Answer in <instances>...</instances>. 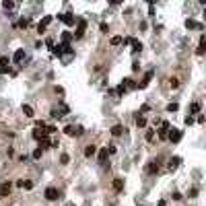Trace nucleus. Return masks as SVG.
<instances>
[{"instance_id":"nucleus-1","label":"nucleus","mask_w":206,"mask_h":206,"mask_svg":"<svg viewBox=\"0 0 206 206\" xmlns=\"http://www.w3.org/2000/svg\"><path fill=\"white\" fill-rule=\"evenodd\" d=\"M60 198V192H58V188H54V186H49L47 190H45V200H49V202H54V200H58Z\"/></svg>"},{"instance_id":"nucleus-2","label":"nucleus","mask_w":206,"mask_h":206,"mask_svg":"<svg viewBox=\"0 0 206 206\" xmlns=\"http://www.w3.org/2000/svg\"><path fill=\"white\" fill-rule=\"evenodd\" d=\"M181 136H183V134H181V130H177V128H171V130H169V142H173V144H175V142H179V140H181Z\"/></svg>"},{"instance_id":"nucleus-3","label":"nucleus","mask_w":206,"mask_h":206,"mask_svg":"<svg viewBox=\"0 0 206 206\" xmlns=\"http://www.w3.org/2000/svg\"><path fill=\"white\" fill-rule=\"evenodd\" d=\"M84 31H87V21L84 19H81L79 23H76V33H74V37L79 39V37H82L84 35Z\"/></svg>"},{"instance_id":"nucleus-4","label":"nucleus","mask_w":206,"mask_h":206,"mask_svg":"<svg viewBox=\"0 0 206 206\" xmlns=\"http://www.w3.org/2000/svg\"><path fill=\"white\" fill-rule=\"evenodd\" d=\"M169 130H171L169 122L161 124V130H159V138H161V140H167V138H169Z\"/></svg>"},{"instance_id":"nucleus-5","label":"nucleus","mask_w":206,"mask_h":206,"mask_svg":"<svg viewBox=\"0 0 206 206\" xmlns=\"http://www.w3.org/2000/svg\"><path fill=\"white\" fill-rule=\"evenodd\" d=\"M58 19H60L62 23H66V25H74V17H72L70 12H62V15H58Z\"/></svg>"},{"instance_id":"nucleus-6","label":"nucleus","mask_w":206,"mask_h":206,"mask_svg":"<svg viewBox=\"0 0 206 206\" xmlns=\"http://www.w3.org/2000/svg\"><path fill=\"white\" fill-rule=\"evenodd\" d=\"M10 188H12V183H10V181L0 183V198H2V196H8V194H10Z\"/></svg>"},{"instance_id":"nucleus-7","label":"nucleus","mask_w":206,"mask_h":206,"mask_svg":"<svg viewBox=\"0 0 206 206\" xmlns=\"http://www.w3.org/2000/svg\"><path fill=\"white\" fill-rule=\"evenodd\" d=\"M153 74H155V72H153V70H148V72L144 74V79H142V82H138V89H144V87H146L148 82L153 81Z\"/></svg>"},{"instance_id":"nucleus-8","label":"nucleus","mask_w":206,"mask_h":206,"mask_svg":"<svg viewBox=\"0 0 206 206\" xmlns=\"http://www.w3.org/2000/svg\"><path fill=\"white\" fill-rule=\"evenodd\" d=\"M196 54H198V56H204V54H206V35H202V37H200V45H198Z\"/></svg>"},{"instance_id":"nucleus-9","label":"nucleus","mask_w":206,"mask_h":206,"mask_svg":"<svg viewBox=\"0 0 206 206\" xmlns=\"http://www.w3.org/2000/svg\"><path fill=\"white\" fill-rule=\"evenodd\" d=\"M62 111H68V107H62V109H58V107H54V109L49 111V116H52L54 120H58V118H62V116H64Z\"/></svg>"},{"instance_id":"nucleus-10","label":"nucleus","mask_w":206,"mask_h":206,"mask_svg":"<svg viewBox=\"0 0 206 206\" xmlns=\"http://www.w3.org/2000/svg\"><path fill=\"white\" fill-rule=\"evenodd\" d=\"M95 153H97V146H95V144H87V146H84V157H87V159H91Z\"/></svg>"},{"instance_id":"nucleus-11","label":"nucleus","mask_w":206,"mask_h":206,"mask_svg":"<svg viewBox=\"0 0 206 206\" xmlns=\"http://www.w3.org/2000/svg\"><path fill=\"white\" fill-rule=\"evenodd\" d=\"M12 60H15L17 64H21V62L25 60V49H17V52H15V56H12Z\"/></svg>"},{"instance_id":"nucleus-12","label":"nucleus","mask_w":206,"mask_h":206,"mask_svg":"<svg viewBox=\"0 0 206 206\" xmlns=\"http://www.w3.org/2000/svg\"><path fill=\"white\" fill-rule=\"evenodd\" d=\"M122 84L126 87V89H138V82H134V79H130V76H128V79H124Z\"/></svg>"},{"instance_id":"nucleus-13","label":"nucleus","mask_w":206,"mask_h":206,"mask_svg":"<svg viewBox=\"0 0 206 206\" xmlns=\"http://www.w3.org/2000/svg\"><path fill=\"white\" fill-rule=\"evenodd\" d=\"M159 169H161V167H159V161H151V165H148L146 171H148L151 175H155V173H159Z\"/></svg>"},{"instance_id":"nucleus-14","label":"nucleus","mask_w":206,"mask_h":206,"mask_svg":"<svg viewBox=\"0 0 206 206\" xmlns=\"http://www.w3.org/2000/svg\"><path fill=\"white\" fill-rule=\"evenodd\" d=\"M122 134H124V126L122 124H116L111 128V136H122Z\"/></svg>"},{"instance_id":"nucleus-15","label":"nucleus","mask_w":206,"mask_h":206,"mask_svg":"<svg viewBox=\"0 0 206 206\" xmlns=\"http://www.w3.org/2000/svg\"><path fill=\"white\" fill-rule=\"evenodd\" d=\"M179 163H181V159H179V157H171V159H169V169H171V171H173V169H177Z\"/></svg>"},{"instance_id":"nucleus-16","label":"nucleus","mask_w":206,"mask_h":206,"mask_svg":"<svg viewBox=\"0 0 206 206\" xmlns=\"http://www.w3.org/2000/svg\"><path fill=\"white\" fill-rule=\"evenodd\" d=\"M114 190H116V192H122L124 190V179H120V177L114 179Z\"/></svg>"},{"instance_id":"nucleus-17","label":"nucleus","mask_w":206,"mask_h":206,"mask_svg":"<svg viewBox=\"0 0 206 206\" xmlns=\"http://www.w3.org/2000/svg\"><path fill=\"white\" fill-rule=\"evenodd\" d=\"M186 27H188V29H202V25H200V23H196V21H192V19H188V21H186Z\"/></svg>"},{"instance_id":"nucleus-18","label":"nucleus","mask_w":206,"mask_h":206,"mask_svg":"<svg viewBox=\"0 0 206 206\" xmlns=\"http://www.w3.org/2000/svg\"><path fill=\"white\" fill-rule=\"evenodd\" d=\"M105 161H107V148H101V151H99V163H101V165H107Z\"/></svg>"},{"instance_id":"nucleus-19","label":"nucleus","mask_w":206,"mask_h":206,"mask_svg":"<svg viewBox=\"0 0 206 206\" xmlns=\"http://www.w3.org/2000/svg\"><path fill=\"white\" fill-rule=\"evenodd\" d=\"M200 109H202V105H200V103H198V101H194V103H192V105H190V114H198V111H200Z\"/></svg>"},{"instance_id":"nucleus-20","label":"nucleus","mask_w":206,"mask_h":206,"mask_svg":"<svg viewBox=\"0 0 206 206\" xmlns=\"http://www.w3.org/2000/svg\"><path fill=\"white\" fill-rule=\"evenodd\" d=\"M23 114H25L27 118H33V107H31V105H23Z\"/></svg>"},{"instance_id":"nucleus-21","label":"nucleus","mask_w":206,"mask_h":206,"mask_svg":"<svg viewBox=\"0 0 206 206\" xmlns=\"http://www.w3.org/2000/svg\"><path fill=\"white\" fill-rule=\"evenodd\" d=\"M49 146H52V140H47V138L39 140V148H49Z\"/></svg>"},{"instance_id":"nucleus-22","label":"nucleus","mask_w":206,"mask_h":206,"mask_svg":"<svg viewBox=\"0 0 206 206\" xmlns=\"http://www.w3.org/2000/svg\"><path fill=\"white\" fill-rule=\"evenodd\" d=\"M64 132H66L68 136H76V128H74V126H66V128H64Z\"/></svg>"},{"instance_id":"nucleus-23","label":"nucleus","mask_w":206,"mask_h":206,"mask_svg":"<svg viewBox=\"0 0 206 206\" xmlns=\"http://www.w3.org/2000/svg\"><path fill=\"white\" fill-rule=\"evenodd\" d=\"M144 138H146L148 142H153V140H155V130H151V128H148V130H146V134H144Z\"/></svg>"},{"instance_id":"nucleus-24","label":"nucleus","mask_w":206,"mask_h":206,"mask_svg":"<svg viewBox=\"0 0 206 206\" xmlns=\"http://www.w3.org/2000/svg\"><path fill=\"white\" fill-rule=\"evenodd\" d=\"M136 126H138V128H146V120H144L142 116H138V118H136Z\"/></svg>"},{"instance_id":"nucleus-25","label":"nucleus","mask_w":206,"mask_h":206,"mask_svg":"<svg viewBox=\"0 0 206 206\" xmlns=\"http://www.w3.org/2000/svg\"><path fill=\"white\" fill-rule=\"evenodd\" d=\"M8 64H10V60H8L6 56H2V58H0V68H8Z\"/></svg>"},{"instance_id":"nucleus-26","label":"nucleus","mask_w":206,"mask_h":206,"mask_svg":"<svg viewBox=\"0 0 206 206\" xmlns=\"http://www.w3.org/2000/svg\"><path fill=\"white\" fill-rule=\"evenodd\" d=\"M70 39H72V33H68V31H64V33H62V43H68Z\"/></svg>"},{"instance_id":"nucleus-27","label":"nucleus","mask_w":206,"mask_h":206,"mask_svg":"<svg viewBox=\"0 0 206 206\" xmlns=\"http://www.w3.org/2000/svg\"><path fill=\"white\" fill-rule=\"evenodd\" d=\"M116 95H118V97H124V95H126V87H124V84H120V87L116 89Z\"/></svg>"},{"instance_id":"nucleus-28","label":"nucleus","mask_w":206,"mask_h":206,"mask_svg":"<svg viewBox=\"0 0 206 206\" xmlns=\"http://www.w3.org/2000/svg\"><path fill=\"white\" fill-rule=\"evenodd\" d=\"M132 49H134V52L138 54V52L142 49V43H140V41H132Z\"/></svg>"},{"instance_id":"nucleus-29","label":"nucleus","mask_w":206,"mask_h":206,"mask_svg":"<svg viewBox=\"0 0 206 206\" xmlns=\"http://www.w3.org/2000/svg\"><path fill=\"white\" fill-rule=\"evenodd\" d=\"M120 43H124V37H120V35L111 37V45H120Z\"/></svg>"},{"instance_id":"nucleus-30","label":"nucleus","mask_w":206,"mask_h":206,"mask_svg":"<svg viewBox=\"0 0 206 206\" xmlns=\"http://www.w3.org/2000/svg\"><path fill=\"white\" fill-rule=\"evenodd\" d=\"M169 87H171V89H177V87H179V81H177L175 76H173V79H169Z\"/></svg>"},{"instance_id":"nucleus-31","label":"nucleus","mask_w":206,"mask_h":206,"mask_svg":"<svg viewBox=\"0 0 206 206\" xmlns=\"http://www.w3.org/2000/svg\"><path fill=\"white\" fill-rule=\"evenodd\" d=\"M41 155H43V148H35V151H33V159H35V161L41 159Z\"/></svg>"},{"instance_id":"nucleus-32","label":"nucleus","mask_w":206,"mask_h":206,"mask_svg":"<svg viewBox=\"0 0 206 206\" xmlns=\"http://www.w3.org/2000/svg\"><path fill=\"white\" fill-rule=\"evenodd\" d=\"M27 25H29V21H27V19H21V21L17 23V27H21V29H25Z\"/></svg>"},{"instance_id":"nucleus-33","label":"nucleus","mask_w":206,"mask_h":206,"mask_svg":"<svg viewBox=\"0 0 206 206\" xmlns=\"http://www.w3.org/2000/svg\"><path fill=\"white\" fill-rule=\"evenodd\" d=\"M49 23H52V17H49V15H47V17H43V19H41V25H45V27H47V25H49Z\"/></svg>"},{"instance_id":"nucleus-34","label":"nucleus","mask_w":206,"mask_h":206,"mask_svg":"<svg viewBox=\"0 0 206 206\" xmlns=\"http://www.w3.org/2000/svg\"><path fill=\"white\" fill-rule=\"evenodd\" d=\"M177 107H179L177 103H169V105H167V111H177Z\"/></svg>"},{"instance_id":"nucleus-35","label":"nucleus","mask_w":206,"mask_h":206,"mask_svg":"<svg viewBox=\"0 0 206 206\" xmlns=\"http://www.w3.org/2000/svg\"><path fill=\"white\" fill-rule=\"evenodd\" d=\"M68 161H70V157H68V155H62V157H60V163H62V165H68Z\"/></svg>"},{"instance_id":"nucleus-36","label":"nucleus","mask_w":206,"mask_h":206,"mask_svg":"<svg viewBox=\"0 0 206 206\" xmlns=\"http://www.w3.org/2000/svg\"><path fill=\"white\" fill-rule=\"evenodd\" d=\"M56 130H58V128H56V126H47V128H45V134H54V132H56Z\"/></svg>"},{"instance_id":"nucleus-37","label":"nucleus","mask_w":206,"mask_h":206,"mask_svg":"<svg viewBox=\"0 0 206 206\" xmlns=\"http://www.w3.org/2000/svg\"><path fill=\"white\" fill-rule=\"evenodd\" d=\"M99 29H101L103 33H107V31H109V27H107V23H101V25H99Z\"/></svg>"},{"instance_id":"nucleus-38","label":"nucleus","mask_w":206,"mask_h":206,"mask_svg":"<svg viewBox=\"0 0 206 206\" xmlns=\"http://www.w3.org/2000/svg\"><path fill=\"white\" fill-rule=\"evenodd\" d=\"M196 194H198V188H192V190H190V194H188V196H190V198H196Z\"/></svg>"},{"instance_id":"nucleus-39","label":"nucleus","mask_w":206,"mask_h":206,"mask_svg":"<svg viewBox=\"0 0 206 206\" xmlns=\"http://www.w3.org/2000/svg\"><path fill=\"white\" fill-rule=\"evenodd\" d=\"M186 124L192 126V124H194V116H186Z\"/></svg>"},{"instance_id":"nucleus-40","label":"nucleus","mask_w":206,"mask_h":206,"mask_svg":"<svg viewBox=\"0 0 206 206\" xmlns=\"http://www.w3.org/2000/svg\"><path fill=\"white\" fill-rule=\"evenodd\" d=\"M2 6H4V8H8V10H10V8H12V6H15V2H2Z\"/></svg>"},{"instance_id":"nucleus-41","label":"nucleus","mask_w":206,"mask_h":206,"mask_svg":"<svg viewBox=\"0 0 206 206\" xmlns=\"http://www.w3.org/2000/svg\"><path fill=\"white\" fill-rule=\"evenodd\" d=\"M23 188H25V190H31V188H33V181H25Z\"/></svg>"},{"instance_id":"nucleus-42","label":"nucleus","mask_w":206,"mask_h":206,"mask_svg":"<svg viewBox=\"0 0 206 206\" xmlns=\"http://www.w3.org/2000/svg\"><path fill=\"white\" fill-rule=\"evenodd\" d=\"M35 126H37V128H45V122H43V120H37Z\"/></svg>"},{"instance_id":"nucleus-43","label":"nucleus","mask_w":206,"mask_h":206,"mask_svg":"<svg viewBox=\"0 0 206 206\" xmlns=\"http://www.w3.org/2000/svg\"><path fill=\"white\" fill-rule=\"evenodd\" d=\"M107 153H109V155H114V153H116V146H114V144H109V148H107Z\"/></svg>"},{"instance_id":"nucleus-44","label":"nucleus","mask_w":206,"mask_h":206,"mask_svg":"<svg viewBox=\"0 0 206 206\" xmlns=\"http://www.w3.org/2000/svg\"><path fill=\"white\" fill-rule=\"evenodd\" d=\"M204 19H206V12H204Z\"/></svg>"},{"instance_id":"nucleus-45","label":"nucleus","mask_w":206,"mask_h":206,"mask_svg":"<svg viewBox=\"0 0 206 206\" xmlns=\"http://www.w3.org/2000/svg\"><path fill=\"white\" fill-rule=\"evenodd\" d=\"M68 206H74V204H68Z\"/></svg>"}]
</instances>
